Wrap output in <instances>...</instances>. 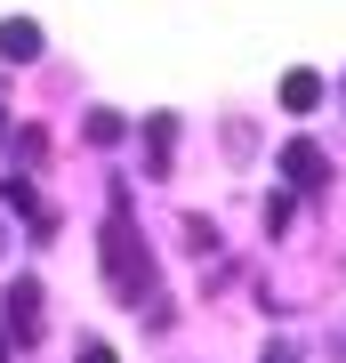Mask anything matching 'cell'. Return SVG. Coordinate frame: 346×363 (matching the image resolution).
I'll use <instances>...</instances> for the list:
<instances>
[{
	"mask_svg": "<svg viewBox=\"0 0 346 363\" xmlns=\"http://www.w3.org/2000/svg\"><path fill=\"white\" fill-rule=\"evenodd\" d=\"M0 202H8V210H25V218H40V194H33V178H25V169H8V178H0Z\"/></svg>",
	"mask_w": 346,
	"mask_h": 363,
	"instance_id": "52a82bcc",
	"label": "cell"
},
{
	"mask_svg": "<svg viewBox=\"0 0 346 363\" xmlns=\"http://www.w3.org/2000/svg\"><path fill=\"white\" fill-rule=\"evenodd\" d=\"M0 363H8V331H0Z\"/></svg>",
	"mask_w": 346,
	"mask_h": 363,
	"instance_id": "7c38bea8",
	"label": "cell"
},
{
	"mask_svg": "<svg viewBox=\"0 0 346 363\" xmlns=\"http://www.w3.org/2000/svg\"><path fill=\"white\" fill-rule=\"evenodd\" d=\"M266 363H306V355H298V339H266Z\"/></svg>",
	"mask_w": 346,
	"mask_h": 363,
	"instance_id": "30bf717a",
	"label": "cell"
},
{
	"mask_svg": "<svg viewBox=\"0 0 346 363\" xmlns=\"http://www.w3.org/2000/svg\"><path fill=\"white\" fill-rule=\"evenodd\" d=\"M282 178L298 186V194H322L330 162H322V145H314V138H290V145H282Z\"/></svg>",
	"mask_w": 346,
	"mask_h": 363,
	"instance_id": "3957f363",
	"label": "cell"
},
{
	"mask_svg": "<svg viewBox=\"0 0 346 363\" xmlns=\"http://www.w3.org/2000/svg\"><path fill=\"white\" fill-rule=\"evenodd\" d=\"M40 323H49V315H40V283L16 274V283L0 291V331H8L16 347H40Z\"/></svg>",
	"mask_w": 346,
	"mask_h": 363,
	"instance_id": "7a4b0ae2",
	"label": "cell"
},
{
	"mask_svg": "<svg viewBox=\"0 0 346 363\" xmlns=\"http://www.w3.org/2000/svg\"><path fill=\"white\" fill-rule=\"evenodd\" d=\"M81 138H89V145H121L129 121H121V113H89V121H81Z\"/></svg>",
	"mask_w": 346,
	"mask_h": 363,
	"instance_id": "ba28073f",
	"label": "cell"
},
{
	"mask_svg": "<svg viewBox=\"0 0 346 363\" xmlns=\"http://www.w3.org/2000/svg\"><path fill=\"white\" fill-rule=\"evenodd\" d=\"M169 154H178V113H154L145 121V169L169 178Z\"/></svg>",
	"mask_w": 346,
	"mask_h": 363,
	"instance_id": "5b68a950",
	"label": "cell"
},
{
	"mask_svg": "<svg viewBox=\"0 0 346 363\" xmlns=\"http://www.w3.org/2000/svg\"><path fill=\"white\" fill-rule=\"evenodd\" d=\"M73 363H113V347H105V339H81V355Z\"/></svg>",
	"mask_w": 346,
	"mask_h": 363,
	"instance_id": "8fae6325",
	"label": "cell"
},
{
	"mask_svg": "<svg viewBox=\"0 0 346 363\" xmlns=\"http://www.w3.org/2000/svg\"><path fill=\"white\" fill-rule=\"evenodd\" d=\"M0 138H8V121H0Z\"/></svg>",
	"mask_w": 346,
	"mask_h": 363,
	"instance_id": "4fadbf2b",
	"label": "cell"
},
{
	"mask_svg": "<svg viewBox=\"0 0 346 363\" xmlns=\"http://www.w3.org/2000/svg\"><path fill=\"white\" fill-rule=\"evenodd\" d=\"M314 105H322V73H306V65L282 73V113H314Z\"/></svg>",
	"mask_w": 346,
	"mask_h": 363,
	"instance_id": "8992f818",
	"label": "cell"
},
{
	"mask_svg": "<svg viewBox=\"0 0 346 363\" xmlns=\"http://www.w3.org/2000/svg\"><path fill=\"white\" fill-rule=\"evenodd\" d=\"M185 250H202V259H209V250H218V226H209V218H185Z\"/></svg>",
	"mask_w": 346,
	"mask_h": 363,
	"instance_id": "9c48e42d",
	"label": "cell"
},
{
	"mask_svg": "<svg viewBox=\"0 0 346 363\" xmlns=\"http://www.w3.org/2000/svg\"><path fill=\"white\" fill-rule=\"evenodd\" d=\"M40 57V25L33 16H8V25H0V65H33Z\"/></svg>",
	"mask_w": 346,
	"mask_h": 363,
	"instance_id": "277c9868",
	"label": "cell"
},
{
	"mask_svg": "<svg viewBox=\"0 0 346 363\" xmlns=\"http://www.w3.org/2000/svg\"><path fill=\"white\" fill-rule=\"evenodd\" d=\"M105 291L121 298V307H154V259H145V234H137V202H129V186L113 178V210H105Z\"/></svg>",
	"mask_w": 346,
	"mask_h": 363,
	"instance_id": "6da1fadb",
	"label": "cell"
}]
</instances>
